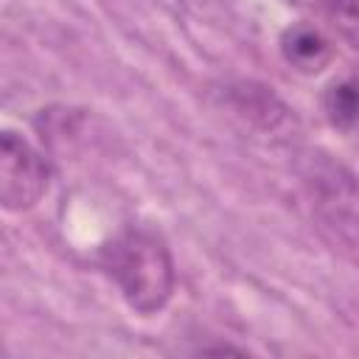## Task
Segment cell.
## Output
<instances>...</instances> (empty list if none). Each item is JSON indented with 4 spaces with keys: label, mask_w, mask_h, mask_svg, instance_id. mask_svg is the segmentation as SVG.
Segmentation results:
<instances>
[{
    "label": "cell",
    "mask_w": 359,
    "mask_h": 359,
    "mask_svg": "<svg viewBox=\"0 0 359 359\" xmlns=\"http://www.w3.org/2000/svg\"><path fill=\"white\" fill-rule=\"evenodd\" d=\"M50 185L45 154L17 129H0V208L25 213L42 202Z\"/></svg>",
    "instance_id": "2"
},
{
    "label": "cell",
    "mask_w": 359,
    "mask_h": 359,
    "mask_svg": "<svg viewBox=\"0 0 359 359\" xmlns=\"http://www.w3.org/2000/svg\"><path fill=\"white\" fill-rule=\"evenodd\" d=\"M227 101L241 118H247L252 126H258L266 135L286 129L292 121V109L272 93V87H264L255 81L233 84L227 90Z\"/></svg>",
    "instance_id": "4"
},
{
    "label": "cell",
    "mask_w": 359,
    "mask_h": 359,
    "mask_svg": "<svg viewBox=\"0 0 359 359\" xmlns=\"http://www.w3.org/2000/svg\"><path fill=\"white\" fill-rule=\"evenodd\" d=\"M323 112L334 129H339L345 135L353 132V123H356V84H353V79H339V81H331L325 87Z\"/></svg>",
    "instance_id": "6"
},
{
    "label": "cell",
    "mask_w": 359,
    "mask_h": 359,
    "mask_svg": "<svg viewBox=\"0 0 359 359\" xmlns=\"http://www.w3.org/2000/svg\"><path fill=\"white\" fill-rule=\"evenodd\" d=\"M278 48H280L283 62L289 67H294L297 73H303V76L323 73L331 65V56H334V48L325 39V34L317 31L314 25H309V22L289 25L280 34Z\"/></svg>",
    "instance_id": "5"
},
{
    "label": "cell",
    "mask_w": 359,
    "mask_h": 359,
    "mask_svg": "<svg viewBox=\"0 0 359 359\" xmlns=\"http://www.w3.org/2000/svg\"><path fill=\"white\" fill-rule=\"evenodd\" d=\"M323 11L337 25V34L356 48V0H323Z\"/></svg>",
    "instance_id": "7"
},
{
    "label": "cell",
    "mask_w": 359,
    "mask_h": 359,
    "mask_svg": "<svg viewBox=\"0 0 359 359\" xmlns=\"http://www.w3.org/2000/svg\"><path fill=\"white\" fill-rule=\"evenodd\" d=\"M98 266L115 283L123 303L140 317L160 314L177 286V269L165 238L143 224L118 230L98 250Z\"/></svg>",
    "instance_id": "1"
},
{
    "label": "cell",
    "mask_w": 359,
    "mask_h": 359,
    "mask_svg": "<svg viewBox=\"0 0 359 359\" xmlns=\"http://www.w3.org/2000/svg\"><path fill=\"white\" fill-rule=\"evenodd\" d=\"M303 182L309 188L311 205L320 213V219L337 227V238L353 244V227H356L353 174L339 163L317 157V160H309V168L303 171Z\"/></svg>",
    "instance_id": "3"
}]
</instances>
